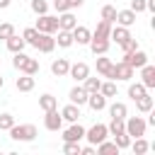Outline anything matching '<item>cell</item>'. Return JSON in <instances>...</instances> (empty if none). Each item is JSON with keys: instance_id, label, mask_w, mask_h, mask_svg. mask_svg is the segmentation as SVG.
Wrapping results in <instances>:
<instances>
[{"instance_id": "obj_13", "label": "cell", "mask_w": 155, "mask_h": 155, "mask_svg": "<svg viewBox=\"0 0 155 155\" xmlns=\"http://www.w3.org/2000/svg\"><path fill=\"white\" fill-rule=\"evenodd\" d=\"M138 70H140V82H143L148 90H153V87H155V65L145 63V65L138 68Z\"/></svg>"}, {"instance_id": "obj_45", "label": "cell", "mask_w": 155, "mask_h": 155, "mask_svg": "<svg viewBox=\"0 0 155 155\" xmlns=\"http://www.w3.org/2000/svg\"><path fill=\"white\" fill-rule=\"evenodd\" d=\"M121 48H124V51H136V48H138V41H136L133 36H131V39H128V41H126V44H124Z\"/></svg>"}, {"instance_id": "obj_32", "label": "cell", "mask_w": 155, "mask_h": 155, "mask_svg": "<svg viewBox=\"0 0 155 155\" xmlns=\"http://www.w3.org/2000/svg\"><path fill=\"white\" fill-rule=\"evenodd\" d=\"M56 44H58L61 48H70V46H73V34H70L68 29H58V39H56Z\"/></svg>"}, {"instance_id": "obj_31", "label": "cell", "mask_w": 155, "mask_h": 155, "mask_svg": "<svg viewBox=\"0 0 155 155\" xmlns=\"http://www.w3.org/2000/svg\"><path fill=\"white\" fill-rule=\"evenodd\" d=\"M39 107H41L44 111H48V109H58V99H56L53 94H48V92H46V94H41V97H39Z\"/></svg>"}, {"instance_id": "obj_43", "label": "cell", "mask_w": 155, "mask_h": 155, "mask_svg": "<svg viewBox=\"0 0 155 155\" xmlns=\"http://www.w3.org/2000/svg\"><path fill=\"white\" fill-rule=\"evenodd\" d=\"M131 10L138 15V12H145V0H131Z\"/></svg>"}, {"instance_id": "obj_33", "label": "cell", "mask_w": 155, "mask_h": 155, "mask_svg": "<svg viewBox=\"0 0 155 155\" xmlns=\"http://www.w3.org/2000/svg\"><path fill=\"white\" fill-rule=\"evenodd\" d=\"M94 148H97V153H102V155H109V153H116V155H119V148H116V143H114V140H107V138H104L102 143H97Z\"/></svg>"}, {"instance_id": "obj_1", "label": "cell", "mask_w": 155, "mask_h": 155, "mask_svg": "<svg viewBox=\"0 0 155 155\" xmlns=\"http://www.w3.org/2000/svg\"><path fill=\"white\" fill-rule=\"evenodd\" d=\"M36 136H39V131H36L34 124H15L10 128V138L12 140H19V143H31Z\"/></svg>"}, {"instance_id": "obj_23", "label": "cell", "mask_w": 155, "mask_h": 155, "mask_svg": "<svg viewBox=\"0 0 155 155\" xmlns=\"http://www.w3.org/2000/svg\"><path fill=\"white\" fill-rule=\"evenodd\" d=\"M15 87L19 90V92H31L34 90V75H19L17 80H15Z\"/></svg>"}, {"instance_id": "obj_3", "label": "cell", "mask_w": 155, "mask_h": 155, "mask_svg": "<svg viewBox=\"0 0 155 155\" xmlns=\"http://www.w3.org/2000/svg\"><path fill=\"white\" fill-rule=\"evenodd\" d=\"M104 138H109V128H107V124H94V126L85 128V140H87V143L97 145V143H102Z\"/></svg>"}, {"instance_id": "obj_21", "label": "cell", "mask_w": 155, "mask_h": 155, "mask_svg": "<svg viewBox=\"0 0 155 155\" xmlns=\"http://www.w3.org/2000/svg\"><path fill=\"white\" fill-rule=\"evenodd\" d=\"M61 116H63V121H70V124H73V121L80 119V107L70 102V104H65V107L61 109Z\"/></svg>"}, {"instance_id": "obj_20", "label": "cell", "mask_w": 155, "mask_h": 155, "mask_svg": "<svg viewBox=\"0 0 155 155\" xmlns=\"http://www.w3.org/2000/svg\"><path fill=\"white\" fill-rule=\"evenodd\" d=\"M68 68H70L68 58H56V61L51 63V73H53L56 78H65V75H68Z\"/></svg>"}, {"instance_id": "obj_30", "label": "cell", "mask_w": 155, "mask_h": 155, "mask_svg": "<svg viewBox=\"0 0 155 155\" xmlns=\"http://www.w3.org/2000/svg\"><path fill=\"white\" fill-rule=\"evenodd\" d=\"M143 94H148V87H145L143 82H131V85H128V97H131L133 102H136L138 97H143Z\"/></svg>"}, {"instance_id": "obj_14", "label": "cell", "mask_w": 155, "mask_h": 155, "mask_svg": "<svg viewBox=\"0 0 155 155\" xmlns=\"http://www.w3.org/2000/svg\"><path fill=\"white\" fill-rule=\"evenodd\" d=\"M116 24H121V27H133L136 24V12L128 7V10H116V19H114Z\"/></svg>"}, {"instance_id": "obj_2", "label": "cell", "mask_w": 155, "mask_h": 155, "mask_svg": "<svg viewBox=\"0 0 155 155\" xmlns=\"http://www.w3.org/2000/svg\"><path fill=\"white\" fill-rule=\"evenodd\" d=\"M145 128H148V124H145L143 116H126V119H124V131H126L131 138L145 136Z\"/></svg>"}, {"instance_id": "obj_41", "label": "cell", "mask_w": 155, "mask_h": 155, "mask_svg": "<svg viewBox=\"0 0 155 155\" xmlns=\"http://www.w3.org/2000/svg\"><path fill=\"white\" fill-rule=\"evenodd\" d=\"M63 153H65V155H80V143L63 140Z\"/></svg>"}, {"instance_id": "obj_27", "label": "cell", "mask_w": 155, "mask_h": 155, "mask_svg": "<svg viewBox=\"0 0 155 155\" xmlns=\"http://www.w3.org/2000/svg\"><path fill=\"white\" fill-rule=\"evenodd\" d=\"M111 22H107V19H102L99 24H97V29L92 31V39H109V31H111Z\"/></svg>"}, {"instance_id": "obj_22", "label": "cell", "mask_w": 155, "mask_h": 155, "mask_svg": "<svg viewBox=\"0 0 155 155\" xmlns=\"http://www.w3.org/2000/svg\"><path fill=\"white\" fill-rule=\"evenodd\" d=\"M94 68H97V75H102V78H109V70H111V58H107V53H104V56H97V63H94Z\"/></svg>"}, {"instance_id": "obj_16", "label": "cell", "mask_w": 155, "mask_h": 155, "mask_svg": "<svg viewBox=\"0 0 155 155\" xmlns=\"http://www.w3.org/2000/svg\"><path fill=\"white\" fill-rule=\"evenodd\" d=\"M87 104H90L92 111H102V109H107V97L102 92H90L87 94Z\"/></svg>"}, {"instance_id": "obj_34", "label": "cell", "mask_w": 155, "mask_h": 155, "mask_svg": "<svg viewBox=\"0 0 155 155\" xmlns=\"http://www.w3.org/2000/svg\"><path fill=\"white\" fill-rule=\"evenodd\" d=\"M99 85H102V80H99V78H92V75H87V78L82 80V87L87 90V94H90V92H99Z\"/></svg>"}, {"instance_id": "obj_8", "label": "cell", "mask_w": 155, "mask_h": 155, "mask_svg": "<svg viewBox=\"0 0 155 155\" xmlns=\"http://www.w3.org/2000/svg\"><path fill=\"white\" fill-rule=\"evenodd\" d=\"M44 126H46L48 131H61V128H63V116L58 114V109L44 111Z\"/></svg>"}, {"instance_id": "obj_25", "label": "cell", "mask_w": 155, "mask_h": 155, "mask_svg": "<svg viewBox=\"0 0 155 155\" xmlns=\"http://www.w3.org/2000/svg\"><path fill=\"white\" fill-rule=\"evenodd\" d=\"M153 104H155V99L150 97V92L136 99V109H138L140 114H148V111H153Z\"/></svg>"}, {"instance_id": "obj_15", "label": "cell", "mask_w": 155, "mask_h": 155, "mask_svg": "<svg viewBox=\"0 0 155 155\" xmlns=\"http://www.w3.org/2000/svg\"><path fill=\"white\" fill-rule=\"evenodd\" d=\"M68 99L73 102V104H78V107H82V104H87V90L82 87V85H75L70 92H68Z\"/></svg>"}, {"instance_id": "obj_6", "label": "cell", "mask_w": 155, "mask_h": 155, "mask_svg": "<svg viewBox=\"0 0 155 155\" xmlns=\"http://www.w3.org/2000/svg\"><path fill=\"white\" fill-rule=\"evenodd\" d=\"M121 61L128 63V65L136 70V68H143V65L148 63V53L140 51V48H136V51H124V58H121Z\"/></svg>"}, {"instance_id": "obj_11", "label": "cell", "mask_w": 155, "mask_h": 155, "mask_svg": "<svg viewBox=\"0 0 155 155\" xmlns=\"http://www.w3.org/2000/svg\"><path fill=\"white\" fill-rule=\"evenodd\" d=\"M68 75H70L75 82H82V80L90 75V65H87V63H82V61H78V63H73V65L68 68Z\"/></svg>"}, {"instance_id": "obj_7", "label": "cell", "mask_w": 155, "mask_h": 155, "mask_svg": "<svg viewBox=\"0 0 155 155\" xmlns=\"http://www.w3.org/2000/svg\"><path fill=\"white\" fill-rule=\"evenodd\" d=\"M61 138H63V140H70V143H80V140L85 138V126H82L80 121H73V124L63 131Z\"/></svg>"}, {"instance_id": "obj_47", "label": "cell", "mask_w": 155, "mask_h": 155, "mask_svg": "<svg viewBox=\"0 0 155 155\" xmlns=\"http://www.w3.org/2000/svg\"><path fill=\"white\" fill-rule=\"evenodd\" d=\"M82 2H85V0H68L70 10H75V7H82Z\"/></svg>"}, {"instance_id": "obj_26", "label": "cell", "mask_w": 155, "mask_h": 155, "mask_svg": "<svg viewBox=\"0 0 155 155\" xmlns=\"http://www.w3.org/2000/svg\"><path fill=\"white\" fill-rule=\"evenodd\" d=\"M109 116L111 119H126L128 116V107L124 102H114V104H109Z\"/></svg>"}, {"instance_id": "obj_4", "label": "cell", "mask_w": 155, "mask_h": 155, "mask_svg": "<svg viewBox=\"0 0 155 155\" xmlns=\"http://www.w3.org/2000/svg\"><path fill=\"white\" fill-rule=\"evenodd\" d=\"M133 78V68L128 65V63H124V61H119V63H111V70H109V78L107 80H131Z\"/></svg>"}, {"instance_id": "obj_19", "label": "cell", "mask_w": 155, "mask_h": 155, "mask_svg": "<svg viewBox=\"0 0 155 155\" xmlns=\"http://www.w3.org/2000/svg\"><path fill=\"white\" fill-rule=\"evenodd\" d=\"M17 70H19V73H24V75H36V73H39V61H36V58H31V56H27Z\"/></svg>"}, {"instance_id": "obj_18", "label": "cell", "mask_w": 155, "mask_h": 155, "mask_svg": "<svg viewBox=\"0 0 155 155\" xmlns=\"http://www.w3.org/2000/svg\"><path fill=\"white\" fill-rule=\"evenodd\" d=\"M87 46L92 48V53H94V56H104V53L109 51L111 41H109V39H90V44H87Z\"/></svg>"}, {"instance_id": "obj_17", "label": "cell", "mask_w": 155, "mask_h": 155, "mask_svg": "<svg viewBox=\"0 0 155 155\" xmlns=\"http://www.w3.org/2000/svg\"><path fill=\"white\" fill-rule=\"evenodd\" d=\"M75 24H78V17H75L70 10H65V12L58 15V29H68V31H70Z\"/></svg>"}, {"instance_id": "obj_29", "label": "cell", "mask_w": 155, "mask_h": 155, "mask_svg": "<svg viewBox=\"0 0 155 155\" xmlns=\"http://www.w3.org/2000/svg\"><path fill=\"white\" fill-rule=\"evenodd\" d=\"M39 29L36 27H27L24 31H22V39H24V44H29V46H34L36 48V41H39Z\"/></svg>"}, {"instance_id": "obj_46", "label": "cell", "mask_w": 155, "mask_h": 155, "mask_svg": "<svg viewBox=\"0 0 155 155\" xmlns=\"http://www.w3.org/2000/svg\"><path fill=\"white\" fill-rule=\"evenodd\" d=\"M97 153V148L90 143V145H80V155H94Z\"/></svg>"}, {"instance_id": "obj_38", "label": "cell", "mask_w": 155, "mask_h": 155, "mask_svg": "<svg viewBox=\"0 0 155 155\" xmlns=\"http://www.w3.org/2000/svg\"><path fill=\"white\" fill-rule=\"evenodd\" d=\"M12 126H15V116L10 111H2L0 114V131H10Z\"/></svg>"}, {"instance_id": "obj_12", "label": "cell", "mask_w": 155, "mask_h": 155, "mask_svg": "<svg viewBox=\"0 0 155 155\" xmlns=\"http://www.w3.org/2000/svg\"><path fill=\"white\" fill-rule=\"evenodd\" d=\"M53 48H56V39H53V34H39L36 51H39V53H51Z\"/></svg>"}, {"instance_id": "obj_24", "label": "cell", "mask_w": 155, "mask_h": 155, "mask_svg": "<svg viewBox=\"0 0 155 155\" xmlns=\"http://www.w3.org/2000/svg\"><path fill=\"white\" fill-rule=\"evenodd\" d=\"M5 46H7V51H12V53H17V51H24V39L22 36H17V34H12V36H7L5 39Z\"/></svg>"}, {"instance_id": "obj_9", "label": "cell", "mask_w": 155, "mask_h": 155, "mask_svg": "<svg viewBox=\"0 0 155 155\" xmlns=\"http://www.w3.org/2000/svg\"><path fill=\"white\" fill-rule=\"evenodd\" d=\"M70 34H73V44H78V46H87L90 39H92V31L87 27H82V24H75L70 29Z\"/></svg>"}, {"instance_id": "obj_44", "label": "cell", "mask_w": 155, "mask_h": 155, "mask_svg": "<svg viewBox=\"0 0 155 155\" xmlns=\"http://www.w3.org/2000/svg\"><path fill=\"white\" fill-rule=\"evenodd\" d=\"M53 7H56V12H58V15H61V12H65V10H70L68 0H53Z\"/></svg>"}, {"instance_id": "obj_28", "label": "cell", "mask_w": 155, "mask_h": 155, "mask_svg": "<svg viewBox=\"0 0 155 155\" xmlns=\"http://www.w3.org/2000/svg\"><path fill=\"white\" fill-rule=\"evenodd\" d=\"M128 148H131L136 155H143V153H148V150H150V143L140 136V138H131V145H128Z\"/></svg>"}, {"instance_id": "obj_37", "label": "cell", "mask_w": 155, "mask_h": 155, "mask_svg": "<svg viewBox=\"0 0 155 155\" xmlns=\"http://www.w3.org/2000/svg\"><path fill=\"white\" fill-rule=\"evenodd\" d=\"M29 7H31L34 15H46V12H48V2H46V0H31Z\"/></svg>"}, {"instance_id": "obj_48", "label": "cell", "mask_w": 155, "mask_h": 155, "mask_svg": "<svg viewBox=\"0 0 155 155\" xmlns=\"http://www.w3.org/2000/svg\"><path fill=\"white\" fill-rule=\"evenodd\" d=\"M10 2H12V0H0V10H5V7H10Z\"/></svg>"}, {"instance_id": "obj_35", "label": "cell", "mask_w": 155, "mask_h": 155, "mask_svg": "<svg viewBox=\"0 0 155 155\" xmlns=\"http://www.w3.org/2000/svg\"><path fill=\"white\" fill-rule=\"evenodd\" d=\"M99 92L109 99V97H116V80H107V82H102L99 85Z\"/></svg>"}, {"instance_id": "obj_10", "label": "cell", "mask_w": 155, "mask_h": 155, "mask_svg": "<svg viewBox=\"0 0 155 155\" xmlns=\"http://www.w3.org/2000/svg\"><path fill=\"white\" fill-rule=\"evenodd\" d=\"M128 39H131V29H128V27H121V24L111 27V31H109V41H114L116 46H124Z\"/></svg>"}, {"instance_id": "obj_40", "label": "cell", "mask_w": 155, "mask_h": 155, "mask_svg": "<svg viewBox=\"0 0 155 155\" xmlns=\"http://www.w3.org/2000/svg\"><path fill=\"white\" fill-rule=\"evenodd\" d=\"M107 128H109V136H114V133H121V131H124V119H111Z\"/></svg>"}, {"instance_id": "obj_36", "label": "cell", "mask_w": 155, "mask_h": 155, "mask_svg": "<svg viewBox=\"0 0 155 155\" xmlns=\"http://www.w3.org/2000/svg\"><path fill=\"white\" fill-rule=\"evenodd\" d=\"M114 143H116V148H119V150H126V148L131 145V136H128L126 131H121V133H114Z\"/></svg>"}, {"instance_id": "obj_42", "label": "cell", "mask_w": 155, "mask_h": 155, "mask_svg": "<svg viewBox=\"0 0 155 155\" xmlns=\"http://www.w3.org/2000/svg\"><path fill=\"white\" fill-rule=\"evenodd\" d=\"M12 34H15V27H12L10 22H2V24H0V39L5 41V39H7V36H12Z\"/></svg>"}, {"instance_id": "obj_49", "label": "cell", "mask_w": 155, "mask_h": 155, "mask_svg": "<svg viewBox=\"0 0 155 155\" xmlns=\"http://www.w3.org/2000/svg\"><path fill=\"white\" fill-rule=\"evenodd\" d=\"M2 85H5V80H2V75H0V90H2Z\"/></svg>"}, {"instance_id": "obj_5", "label": "cell", "mask_w": 155, "mask_h": 155, "mask_svg": "<svg viewBox=\"0 0 155 155\" xmlns=\"http://www.w3.org/2000/svg\"><path fill=\"white\" fill-rule=\"evenodd\" d=\"M41 34H56L58 31V17H53V15H39V19H36V24H34Z\"/></svg>"}, {"instance_id": "obj_39", "label": "cell", "mask_w": 155, "mask_h": 155, "mask_svg": "<svg viewBox=\"0 0 155 155\" xmlns=\"http://www.w3.org/2000/svg\"><path fill=\"white\" fill-rule=\"evenodd\" d=\"M102 19H107V22L114 24V19H116V7H114V5H104V7H102Z\"/></svg>"}]
</instances>
